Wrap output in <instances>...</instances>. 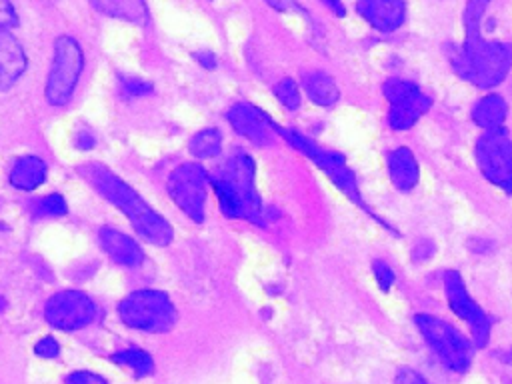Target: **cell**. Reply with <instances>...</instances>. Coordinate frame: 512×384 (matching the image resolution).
I'll list each match as a JSON object with an SVG mask.
<instances>
[{
	"instance_id": "14",
	"label": "cell",
	"mask_w": 512,
	"mask_h": 384,
	"mask_svg": "<svg viewBox=\"0 0 512 384\" xmlns=\"http://www.w3.org/2000/svg\"><path fill=\"white\" fill-rule=\"evenodd\" d=\"M360 16L376 30L392 32L404 22V0H358Z\"/></svg>"
},
{
	"instance_id": "36",
	"label": "cell",
	"mask_w": 512,
	"mask_h": 384,
	"mask_svg": "<svg viewBox=\"0 0 512 384\" xmlns=\"http://www.w3.org/2000/svg\"><path fill=\"white\" fill-rule=\"evenodd\" d=\"M324 6H328L336 16H344L346 14V8L342 4V0H322Z\"/></svg>"
},
{
	"instance_id": "26",
	"label": "cell",
	"mask_w": 512,
	"mask_h": 384,
	"mask_svg": "<svg viewBox=\"0 0 512 384\" xmlns=\"http://www.w3.org/2000/svg\"><path fill=\"white\" fill-rule=\"evenodd\" d=\"M122 90L126 92V96L134 98V96H146L152 92V84L140 78H122Z\"/></svg>"
},
{
	"instance_id": "18",
	"label": "cell",
	"mask_w": 512,
	"mask_h": 384,
	"mask_svg": "<svg viewBox=\"0 0 512 384\" xmlns=\"http://www.w3.org/2000/svg\"><path fill=\"white\" fill-rule=\"evenodd\" d=\"M46 162L38 156H22L10 168V184L18 190H34L46 180Z\"/></svg>"
},
{
	"instance_id": "12",
	"label": "cell",
	"mask_w": 512,
	"mask_h": 384,
	"mask_svg": "<svg viewBox=\"0 0 512 384\" xmlns=\"http://www.w3.org/2000/svg\"><path fill=\"white\" fill-rule=\"evenodd\" d=\"M444 290H446L450 308L454 310V314L458 318H462L470 326L476 344L486 346L488 336H490V320L484 314V310L472 300V296L468 294L458 272H448L444 276Z\"/></svg>"
},
{
	"instance_id": "32",
	"label": "cell",
	"mask_w": 512,
	"mask_h": 384,
	"mask_svg": "<svg viewBox=\"0 0 512 384\" xmlns=\"http://www.w3.org/2000/svg\"><path fill=\"white\" fill-rule=\"evenodd\" d=\"M74 142H76V146H78L80 150H90V148H94L96 138H94V134H92V132H88V130H80V132L76 134Z\"/></svg>"
},
{
	"instance_id": "30",
	"label": "cell",
	"mask_w": 512,
	"mask_h": 384,
	"mask_svg": "<svg viewBox=\"0 0 512 384\" xmlns=\"http://www.w3.org/2000/svg\"><path fill=\"white\" fill-rule=\"evenodd\" d=\"M66 384H108L102 376L86 370H78L66 376Z\"/></svg>"
},
{
	"instance_id": "27",
	"label": "cell",
	"mask_w": 512,
	"mask_h": 384,
	"mask_svg": "<svg viewBox=\"0 0 512 384\" xmlns=\"http://www.w3.org/2000/svg\"><path fill=\"white\" fill-rule=\"evenodd\" d=\"M372 270H374V276H376V282H378L380 290L388 292L390 286H392V282H394V272H392V268H390L386 262L376 260V262L372 264Z\"/></svg>"
},
{
	"instance_id": "33",
	"label": "cell",
	"mask_w": 512,
	"mask_h": 384,
	"mask_svg": "<svg viewBox=\"0 0 512 384\" xmlns=\"http://www.w3.org/2000/svg\"><path fill=\"white\" fill-rule=\"evenodd\" d=\"M434 252V246H432V242H418L416 244V248H414V258L416 260H420V262H424L426 258H430V254Z\"/></svg>"
},
{
	"instance_id": "21",
	"label": "cell",
	"mask_w": 512,
	"mask_h": 384,
	"mask_svg": "<svg viewBox=\"0 0 512 384\" xmlns=\"http://www.w3.org/2000/svg\"><path fill=\"white\" fill-rule=\"evenodd\" d=\"M304 88H306L308 98L318 106H332L340 96L336 82L332 80V76H328L324 72L306 74Z\"/></svg>"
},
{
	"instance_id": "17",
	"label": "cell",
	"mask_w": 512,
	"mask_h": 384,
	"mask_svg": "<svg viewBox=\"0 0 512 384\" xmlns=\"http://www.w3.org/2000/svg\"><path fill=\"white\" fill-rule=\"evenodd\" d=\"M388 172L390 180L398 190H412L418 182V162L406 146H398L388 152Z\"/></svg>"
},
{
	"instance_id": "28",
	"label": "cell",
	"mask_w": 512,
	"mask_h": 384,
	"mask_svg": "<svg viewBox=\"0 0 512 384\" xmlns=\"http://www.w3.org/2000/svg\"><path fill=\"white\" fill-rule=\"evenodd\" d=\"M18 24V14L12 0H0V30H10Z\"/></svg>"
},
{
	"instance_id": "19",
	"label": "cell",
	"mask_w": 512,
	"mask_h": 384,
	"mask_svg": "<svg viewBox=\"0 0 512 384\" xmlns=\"http://www.w3.org/2000/svg\"><path fill=\"white\" fill-rule=\"evenodd\" d=\"M90 4L112 18L134 22V24H146L148 22V8L146 0H90Z\"/></svg>"
},
{
	"instance_id": "20",
	"label": "cell",
	"mask_w": 512,
	"mask_h": 384,
	"mask_svg": "<svg viewBox=\"0 0 512 384\" xmlns=\"http://www.w3.org/2000/svg\"><path fill=\"white\" fill-rule=\"evenodd\" d=\"M506 112L508 108L504 98L490 94L476 102V106L472 108V120L484 130H498L506 120Z\"/></svg>"
},
{
	"instance_id": "23",
	"label": "cell",
	"mask_w": 512,
	"mask_h": 384,
	"mask_svg": "<svg viewBox=\"0 0 512 384\" xmlns=\"http://www.w3.org/2000/svg\"><path fill=\"white\" fill-rule=\"evenodd\" d=\"M112 360L116 364H122L126 368H130L136 376H148L152 370H154V362L150 358L148 352L140 350V348H126V350H120L112 356Z\"/></svg>"
},
{
	"instance_id": "5",
	"label": "cell",
	"mask_w": 512,
	"mask_h": 384,
	"mask_svg": "<svg viewBox=\"0 0 512 384\" xmlns=\"http://www.w3.org/2000/svg\"><path fill=\"white\" fill-rule=\"evenodd\" d=\"M84 54L80 44L72 36H58L54 42V58L46 80V100L54 106H62L74 94L78 78L82 74Z\"/></svg>"
},
{
	"instance_id": "2",
	"label": "cell",
	"mask_w": 512,
	"mask_h": 384,
	"mask_svg": "<svg viewBox=\"0 0 512 384\" xmlns=\"http://www.w3.org/2000/svg\"><path fill=\"white\" fill-rule=\"evenodd\" d=\"M450 62L466 82L478 88H492L506 78L512 66V48L484 40L480 30H466V40L458 50L450 52Z\"/></svg>"
},
{
	"instance_id": "37",
	"label": "cell",
	"mask_w": 512,
	"mask_h": 384,
	"mask_svg": "<svg viewBox=\"0 0 512 384\" xmlns=\"http://www.w3.org/2000/svg\"><path fill=\"white\" fill-rule=\"evenodd\" d=\"M4 306H6V300H4V298H2V296H0V312H2V310H4Z\"/></svg>"
},
{
	"instance_id": "9",
	"label": "cell",
	"mask_w": 512,
	"mask_h": 384,
	"mask_svg": "<svg viewBox=\"0 0 512 384\" xmlns=\"http://www.w3.org/2000/svg\"><path fill=\"white\" fill-rule=\"evenodd\" d=\"M476 162L488 182L512 192V140L498 130H486L476 142Z\"/></svg>"
},
{
	"instance_id": "10",
	"label": "cell",
	"mask_w": 512,
	"mask_h": 384,
	"mask_svg": "<svg viewBox=\"0 0 512 384\" xmlns=\"http://www.w3.org/2000/svg\"><path fill=\"white\" fill-rule=\"evenodd\" d=\"M384 96L388 100V122L396 130H406L430 108V98L412 82L392 78L384 82Z\"/></svg>"
},
{
	"instance_id": "16",
	"label": "cell",
	"mask_w": 512,
	"mask_h": 384,
	"mask_svg": "<svg viewBox=\"0 0 512 384\" xmlns=\"http://www.w3.org/2000/svg\"><path fill=\"white\" fill-rule=\"evenodd\" d=\"M102 250L116 262L128 268H136L144 262V252L134 238L114 228H102L98 234Z\"/></svg>"
},
{
	"instance_id": "35",
	"label": "cell",
	"mask_w": 512,
	"mask_h": 384,
	"mask_svg": "<svg viewBox=\"0 0 512 384\" xmlns=\"http://www.w3.org/2000/svg\"><path fill=\"white\" fill-rule=\"evenodd\" d=\"M274 10L286 12V10H294L296 8V0H266Z\"/></svg>"
},
{
	"instance_id": "8",
	"label": "cell",
	"mask_w": 512,
	"mask_h": 384,
	"mask_svg": "<svg viewBox=\"0 0 512 384\" xmlns=\"http://www.w3.org/2000/svg\"><path fill=\"white\" fill-rule=\"evenodd\" d=\"M206 184L208 174L200 164L186 162L168 176V194L174 204L194 222H204L206 212Z\"/></svg>"
},
{
	"instance_id": "1",
	"label": "cell",
	"mask_w": 512,
	"mask_h": 384,
	"mask_svg": "<svg viewBox=\"0 0 512 384\" xmlns=\"http://www.w3.org/2000/svg\"><path fill=\"white\" fill-rule=\"evenodd\" d=\"M80 174L102 198L124 212V216L146 242L154 246H168L172 242L174 230L170 222L152 206H148L146 200L112 170L98 162H90L80 168Z\"/></svg>"
},
{
	"instance_id": "22",
	"label": "cell",
	"mask_w": 512,
	"mask_h": 384,
	"mask_svg": "<svg viewBox=\"0 0 512 384\" xmlns=\"http://www.w3.org/2000/svg\"><path fill=\"white\" fill-rule=\"evenodd\" d=\"M188 148H190V154L198 160L214 158L222 148V134L216 128H204L190 138Z\"/></svg>"
},
{
	"instance_id": "13",
	"label": "cell",
	"mask_w": 512,
	"mask_h": 384,
	"mask_svg": "<svg viewBox=\"0 0 512 384\" xmlns=\"http://www.w3.org/2000/svg\"><path fill=\"white\" fill-rule=\"evenodd\" d=\"M230 126L246 140H250L252 144L258 146H268L274 142V136L278 134V126L270 120V116L266 112H262L260 108L246 104V102H238L234 104L228 114H226Z\"/></svg>"
},
{
	"instance_id": "7",
	"label": "cell",
	"mask_w": 512,
	"mask_h": 384,
	"mask_svg": "<svg viewBox=\"0 0 512 384\" xmlns=\"http://www.w3.org/2000/svg\"><path fill=\"white\" fill-rule=\"evenodd\" d=\"M278 134H282L298 152L306 154L320 170L326 172V176L356 204L364 206L360 190L356 186V178L352 174V170L346 166L344 158L338 152L326 150L322 146H318L316 142H312L310 138L294 132V130H286V128H278Z\"/></svg>"
},
{
	"instance_id": "25",
	"label": "cell",
	"mask_w": 512,
	"mask_h": 384,
	"mask_svg": "<svg viewBox=\"0 0 512 384\" xmlns=\"http://www.w3.org/2000/svg\"><path fill=\"white\" fill-rule=\"evenodd\" d=\"M36 208L42 216H64L68 210L62 194H46L44 198L38 200Z\"/></svg>"
},
{
	"instance_id": "24",
	"label": "cell",
	"mask_w": 512,
	"mask_h": 384,
	"mask_svg": "<svg viewBox=\"0 0 512 384\" xmlns=\"http://www.w3.org/2000/svg\"><path fill=\"white\" fill-rule=\"evenodd\" d=\"M274 94H276L278 102L288 110H296L300 106V90L292 78L280 80L274 88Z\"/></svg>"
},
{
	"instance_id": "4",
	"label": "cell",
	"mask_w": 512,
	"mask_h": 384,
	"mask_svg": "<svg viewBox=\"0 0 512 384\" xmlns=\"http://www.w3.org/2000/svg\"><path fill=\"white\" fill-rule=\"evenodd\" d=\"M118 314L130 328L144 332H166L176 324V308L168 294L154 288L130 292L120 304Z\"/></svg>"
},
{
	"instance_id": "15",
	"label": "cell",
	"mask_w": 512,
	"mask_h": 384,
	"mask_svg": "<svg viewBox=\"0 0 512 384\" xmlns=\"http://www.w3.org/2000/svg\"><path fill=\"white\" fill-rule=\"evenodd\" d=\"M26 70V52L10 30H0V90L12 88Z\"/></svg>"
},
{
	"instance_id": "3",
	"label": "cell",
	"mask_w": 512,
	"mask_h": 384,
	"mask_svg": "<svg viewBox=\"0 0 512 384\" xmlns=\"http://www.w3.org/2000/svg\"><path fill=\"white\" fill-rule=\"evenodd\" d=\"M254 172V160L246 152H236L216 172L212 184L218 204L226 216L262 222V204L256 190Z\"/></svg>"
},
{
	"instance_id": "31",
	"label": "cell",
	"mask_w": 512,
	"mask_h": 384,
	"mask_svg": "<svg viewBox=\"0 0 512 384\" xmlns=\"http://www.w3.org/2000/svg\"><path fill=\"white\" fill-rule=\"evenodd\" d=\"M394 384H428V380L424 376H420L418 372H414L410 368H404L396 374Z\"/></svg>"
},
{
	"instance_id": "11",
	"label": "cell",
	"mask_w": 512,
	"mask_h": 384,
	"mask_svg": "<svg viewBox=\"0 0 512 384\" xmlns=\"http://www.w3.org/2000/svg\"><path fill=\"white\" fill-rule=\"evenodd\" d=\"M44 316L58 330H78L94 320L96 304L80 290H62L46 302Z\"/></svg>"
},
{
	"instance_id": "34",
	"label": "cell",
	"mask_w": 512,
	"mask_h": 384,
	"mask_svg": "<svg viewBox=\"0 0 512 384\" xmlns=\"http://www.w3.org/2000/svg\"><path fill=\"white\" fill-rule=\"evenodd\" d=\"M196 60L206 68V70H212V68H216V56L212 54V52H208V50H202V52H198L196 54Z\"/></svg>"
},
{
	"instance_id": "29",
	"label": "cell",
	"mask_w": 512,
	"mask_h": 384,
	"mask_svg": "<svg viewBox=\"0 0 512 384\" xmlns=\"http://www.w3.org/2000/svg\"><path fill=\"white\" fill-rule=\"evenodd\" d=\"M34 352L38 356H42V358H56L60 354V346H58V342L52 336H44V338H40L36 342Z\"/></svg>"
},
{
	"instance_id": "6",
	"label": "cell",
	"mask_w": 512,
	"mask_h": 384,
	"mask_svg": "<svg viewBox=\"0 0 512 384\" xmlns=\"http://www.w3.org/2000/svg\"><path fill=\"white\" fill-rule=\"evenodd\" d=\"M414 322L444 366L454 372H464L470 366L472 346L454 326L430 314H416Z\"/></svg>"
}]
</instances>
